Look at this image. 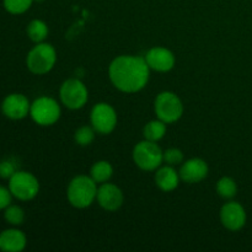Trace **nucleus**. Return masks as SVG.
<instances>
[{"mask_svg":"<svg viewBox=\"0 0 252 252\" xmlns=\"http://www.w3.org/2000/svg\"><path fill=\"white\" fill-rule=\"evenodd\" d=\"M108 75L116 89L122 93L133 94L147 86L150 68L144 57L120 56L110 64Z\"/></svg>","mask_w":252,"mask_h":252,"instance_id":"1","label":"nucleus"},{"mask_svg":"<svg viewBox=\"0 0 252 252\" xmlns=\"http://www.w3.org/2000/svg\"><path fill=\"white\" fill-rule=\"evenodd\" d=\"M97 196V184L91 179V176L79 175L74 177L68 186L66 197L69 203L79 209L88 208Z\"/></svg>","mask_w":252,"mask_h":252,"instance_id":"2","label":"nucleus"},{"mask_svg":"<svg viewBox=\"0 0 252 252\" xmlns=\"http://www.w3.org/2000/svg\"><path fill=\"white\" fill-rule=\"evenodd\" d=\"M56 62V49L52 44L44 43V42L36 43V46L29 52L26 58L27 68L36 75H43V74L49 73L53 69Z\"/></svg>","mask_w":252,"mask_h":252,"instance_id":"3","label":"nucleus"},{"mask_svg":"<svg viewBox=\"0 0 252 252\" xmlns=\"http://www.w3.org/2000/svg\"><path fill=\"white\" fill-rule=\"evenodd\" d=\"M164 153L159 145L150 140H142L133 149V160L139 169L144 171H154L164 162Z\"/></svg>","mask_w":252,"mask_h":252,"instance_id":"4","label":"nucleus"},{"mask_svg":"<svg viewBox=\"0 0 252 252\" xmlns=\"http://www.w3.org/2000/svg\"><path fill=\"white\" fill-rule=\"evenodd\" d=\"M154 110L158 118L166 125L177 122L184 115V105L176 94L171 91H162L157 96Z\"/></svg>","mask_w":252,"mask_h":252,"instance_id":"5","label":"nucleus"},{"mask_svg":"<svg viewBox=\"0 0 252 252\" xmlns=\"http://www.w3.org/2000/svg\"><path fill=\"white\" fill-rule=\"evenodd\" d=\"M9 189L15 198L31 201L38 194L39 182L31 172L17 170L9 179Z\"/></svg>","mask_w":252,"mask_h":252,"instance_id":"6","label":"nucleus"},{"mask_svg":"<svg viewBox=\"0 0 252 252\" xmlns=\"http://www.w3.org/2000/svg\"><path fill=\"white\" fill-rule=\"evenodd\" d=\"M30 116L37 125L43 127L52 126L61 117V106L54 98L42 96L31 103Z\"/></svg>","mask_w":252,"mask_h":252,"instance_id":"7","label":"nucleus"},{"mask_svg":"<svg viewBox=\"0 0 252 252\" xmlns=\"http://www.w3.org/2000/svg\"><path fill=\"white\" fill-rule=\"evenodd\" d=\"M61 101L70 110H79L88 102L89 91L84 83L79 79H68L64 81L59 90Z\"/></svg>","mask_w":252,"mask_h":252,"instance_id":"8","label":"nucleus"},{"mask_svg":"<svg viewBox=\"0 0 252 252\" xmlns=\"http://www.w3.org/2000/svg\"><path fill=\"white\" fill-rule=\"evenodd\" d=\"M91 126L98 134H110L117 126V113L106 102L96 103L91 110Z\"/></svg>","mask_w":252,"mask_h":252,"instance_id":"9","label":"nucleus"},{"mask_svg":"<svg viewBox=\"0 0 252 252\" xmlns=\"http://www.w3.org/2000/svg\"><path fill=\"white\" fill-rule=\"evenodd\" d=\"M30 103L29 98L22 94H10L4 98L1 103L2 115L10 120H22L30 115Z\"/></svg>","mask_w":252,"mask_h":252,"instance_id":"10","label":"nucleus"},{"mask_svg":"<svg viewBox=\"0 0 252 252\" xmlns=\"http://www.w3.org/2000/svg\"><path fill=\"white\" fill-rule=\"evenodd\" d=\"M220 221L224 228L230 231H238L246 224L245 208L238 202L225 203L220 209Z\"/></svg>","mask_w":252,"mask_h":252,"instance_id":"11","label":"nucleus"},{"mask_svg":"<svg viewBox=\"0 0 252 252\" xmlns=\"http://www.w3.org/2000/svg\"><path fill=\"white\" fill-rule=\"evenodd\" d=\"M145 62L152 70L166 73L175 65V56L170 49L164 47H154L147 52L144 57Z\"/></svg>","mask_w":252,"mask_h":252,"instance_id":"12","label":"nucleus"},{"mask_svg":"<svg viewBox=\"0 0 252 252\" xmlns=\"http://www.w3.org/2000/svg\"><path fill=\"white\" fill-rule=\"evenodd\" d=\"M97 203L102 207L105 211L115 212L120 209L123 204V193L120 187L113 184H101L97 189Z\"/></svg>","mask_w":252,"mask_h":252,"instance_id":"13","label":"nucleus"},{"mask_svg":"<svg viewBox=\"0 0 252 252\" xmlns=\"http://www.w3.org/2000/svg\"><path fill=\"white\" fill-rule=\"evenodd\" d=\"M180 177L187 184H198L208 175V165L199 158H193L182 164L180 169Z\"/></svg>","mask_w":252,"mask_h":252,"instance_id":"14","label":"nucleus"},{"mask_svg":"<svg viewBox=\"0 0 252 252\" xmlns=\"http://www.w3.org/2000/svg\"><path fill=\"white\" fill-rule=\"evenodd\" d=\"M26 235L19 229H6L0 233V250L4 252H20L26 248Z\"/></svg>","mask_w":252,"mask_h":252,"instance_id":"15","label":"nucleus"},{"mask_svg":"<svg viewBox=\"0 0 252 252\" xmlns=\"http://www.w3.org/2000/svg\"><path fill=\"white\" fill-rule=\"evenodd\" d=\"M180 174L174 169V166L165 165L158 169L155 174V184L161 191L171 192L177 189L180 182Z\"/></svg>","mask_w":252,"mask_h":252,"instance_id":"16","label":"nucleus"},{"mask_svg":"<svg viewBox=\"0 0 252 252\" xmlns=\"http://www.w3.org/2000/svg\"><path fill=\"white\" fill-rule=\"evenodd\" d=\"M165 134H166V123L160 121L159 118L148 122L143 129L144 139L150 140V142H159L164 138Z\"/></svg>","mask_w":252,"mask_h":252,"instance_id":"17","label":"nucleus"},{"mask_svg":"<svg viewBox=\"0 0 252 252\" xmlns=\"http://www.w3.org/2000/svg\"><path fill=\"white\" fill-rule=\"evenodd\" d=\"M113 167L108 161L101 160V161L95 162L90 170V176L96 184H105L112 177Z\"/></svg>","mask_w":252,"mask_h":252,"instance_id":"18","label":"nucleus"},{"mask_svg":"<svg viewBox=\"0 0 252 252\" xmlns=\"http://www.w3.org/2000/svg\"><path fill=\"white\" fill-rule=\"evenodd\" d=\"M27 36L34 43H41L48 36V26L42 20H32L27 25Z\"/></svg>","mask_w":252,"mask_h":252,"instance_id":"19","label":"nucleus"},{"mask_svg":"<svg viewBox=\"0 0 252 252\" xmlns=\"http://www.w3.org/2000/svg\"><path fill=\"white\" fill-rule=\"evenodd\" d=\"M217 192L221 198L231 199L238 193V185L231 177L224 176L217 182Z\"/></svg>","mask_w":252,"mask_h":252,"instance_id":"20","label":"nucleus"},{"mask_svg":"<svg viewBox=\"0 0 252 252\" xmlns=\"http://www.w3.org/2000/svg\"><path fill=\"white\" fill-rule=\"evenodd\" d=\"M4 218L10 225H21L25 220V212L21 207L15 206V204H10L9 207L5 208Z\"/></svg>","mask_w":252,"mask_h":252,"instance_id":"21","label":"nucleus"},{"mask_svg":"<svg viewBox=\"0 0 252 252\" xmlns=\"http://www.w3.org/2000/svg\"><path fill=\"white\" fill-rule=\"evenodd\" d=\"M34 0H2L5 10L12 15H20L26 12L31 7Z\"/></svg>","mask_w":252,"mask_h":252,"instance_id":"22","label":"nucleus"},{"mask_svg":"<svg viewBox=\"0 0 252 252\" xmlns=\"http://www.w3.org/2000/svg\"><path fill=\"white\" fill-rule=\"evenodd\" d=\"M96 130L94 129L93 126L88 127V126H83L79 129H76L75 134H74V139H75L76 144L81 145V147H86L90 145L95 139Z\"/></svg>","mask_w":252,"mask_h":252,"instance_id":"23","label":"nucleus"},{"mask_svg":"<svg viewBox=\"0 0 252 252\" xmlns=\"http://www.w3.org/2000/svg\"><path fill=\"white\" fill-rule=\"evenodd\" d=\"M164 162L170 166H177L184 162V154L177 148H170L164 152Z\"/></svg>","mask_w":252,"mask_h":252,"instance_id":"24","label":"nucleus"},{"mask_svg":"<svg viewBox=\"0 0 252 252\" xmlns=\"http://www.w3.org/2000/svg\"><path fill=\"white\" fill-rule=\"evenodd\" d=\"M17 171V166L12 159H5L0 161V177L9 180L15 172Z\"/></svg>","mask_w":252,"mask_h":252,"instance_id":"25","label":"nucleus"},{"mask_svg":"<svg viewBox=\"0 0 252 252\" xmlns=\"http://www.w3.org/2000/svg\"><path fill=\"white\" fill-rule=\"evenodd\" d=\"M12 193L9 189L4 186H0V211L5 209L11 204Z\"/></svg>","mask_w":252,"mask_h":252,"instance_id":"26","label":"nucleus"},{"mask_svg":"<svg viewBox=\"0 0 252 252\" xmlns=\"http://www.w3.org/2000/svg\"><path fill=\"white\" fill-rule=\"evenodd\" d=\"M34 1H44V0H34Z\"/></svg>","mask_w":252,"mask_h":252,"instance_id":"27","label":"nucleus"}]
</instances>
